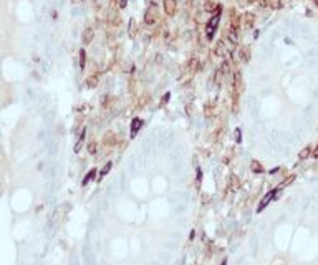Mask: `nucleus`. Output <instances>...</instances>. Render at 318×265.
I'll return each instance as SVG.
<instances>
[{"label":"nucleus","mask_w":318,"mask_h":265,"mask_svg":"<svg viewBox=\"0 0 318 265\" xmlns=\"http://www.w3.org/2000/svg\"><path fill=\"white\" fill-rule=\"evenodd\" d=\"M159 18V10H157V5L156 3H151V5L146 9V13H144V23L148 27H153L154 23L157 22Z\"/></svg>","instance_id":"1"},{"label":"nucleus","mask_w":318,"mask_h":265,"mask_svg":"<svg viewBox=\"0 0 318 265\" xmlns=\"http://www.w3.org/2000/svg\"><path fill=\"white\" fill-rule=\"evenodd\" d=\"M219 20H221V7L217 9V12L214 13V17H212L209 22H207V25H206V35H207V38H209V40H212V36H214L215 30H217Z\"/></svg>","instance_id":"2"},{"label":"nucleus","mask_w":318,"mask_h":265,"mask_svg":"<svg viewBox=\"0 0 318 265\" xmlns=\"http://www.w3.org/2000/svg\"><path fill=\"white\" fill-rule=\"evenodd\" d=\"M162 7H164V12L169 15V17L176 15V12H177V2L176 0H162Z\"/></svg>","instance_id":"3"},{"label":"nucleus","mask_w":318,"mask_h":265,"mask_svg":"<svg viewBox=\"0 0 318 265\" xmlns=\"http://www.w3.org/2000/svg\"><path fill=\"white\" fill-rule=\"evenodd\" d=\"M225 38H227V43H230L232 47H235V45H239V30L237 28H229V32H227V35H225Z\"/></svg>","instance_id":"4"},{"label":"nucleus","mask_w":318,"mask_h":265,"mask_svg":"<svg viewBox=\"0 0 318 265\" xmlns=\"http://www.w3.org/2000/svg\"><path fill=\"white\" fill-rule=\"evenodd\" d=\"M93 38H95V28L93 27H86L83 30V36H81V42L85 45H89L93 42Z\"/></svg>","instance_id":"5"},{"label":"nucleus","mask_w":318,"mask_h":265,"mask_svg":"<svg viewBox=\"0 0 318 265\" xmlns=\"http://www.w3.org/2000/svg\"><path fill=\"white\" fill-rule=\"evenodd\" d=\"M237 51H239V62L247 63L250 60V48L248 47H240L237 48Z\"/></svg>","instance_id":"6"},{"label":"nucleus","mask_w":318,"mask_h":265,"mask_svg":"<svg viewBox=\"0 0 318 265\" xmlns=\"http://www.w3.org/2000/svg\"><path fill=\"white\" fill-rule=\"evenodd\" d=\"M225 53H227V50H225V43H224V40H219V42L215 43L214 55H215V56H221V58H224V56H225Z\"/></svg>","instance_id":"7"},{"label":"nucleus","mask_w":318,"mask_h":265,"mask_svg":"<svg viewBox=\"0 0 318 265\" xmlns=\"http://www.w3.org/2000/svg\"><path fill=\"white\" fill-rule=\"evenodd\" d=\"M277 192H278L277 189H275V191H270V192H268L267 195H265V199H263V201L260 202V206H259V209H257V210H259V212H262V210H263V207L267 206V204H268V202L272 201V199L275 197V194H277Z\"/></svg>","instance_id":"8"},{"label":"nucleus","mask_w":318,"mask_h":265,"mask_svg":"<svg viewBox=\"0 0 318 265\" xmlns=\"http://www.w3.org/2000/svg\"><path fill=\"white\" fill-rule=\"evenodd\" d=\"M98 81H100V73H95L86 80V86L88 88H96L98 86Z\"/></svg>","instance_id":"9"},{"label":"nucleus","mask_w":318,"mask_h":265,"mask_svg":"<svg viewBox=\"0 0 318 265\" xmlns=\"http://www.w3.org/2000/svg\"><path fill=\"white\" fill-rule=\"evenodd\" d=\"M217 9H219V5L214 2V0H207V2L204 3V10L209 12V13H212V12L215 13V12H217Z\"/></svg>","instance_id":"10"},{"label":"nucleus","mask_w":318,"mask_h":265,"mask_svg":"<svg viewBox=\"0 0 318 265\" xmlns=\"http://www.w3.org/2000/svg\"><path fill=\"white\" fill-rule=\"evenodd\" d=\"M136 33H138V25H136V20L131 18V20H129V23H128V35L133 38V36H136Z\"/></svg>","instance_id":"11"},{"label":"nucleus","mask_w":318,"mask_h":265,"mask_svg":"<svg viewBox=\"0 0 318 265\" xmlns=\"http://www.w3.org/2000/svg\"><path fill=\"white\" fill-rule=\"evenodd\" d=\"M141 126H142V121L139 119V118H134L133 123H131V136H136V133L139 131Z\"/></svg>","instance_id":"12"},{"label":"nucleus","mask_w":318,"mask_h":265,"mask_svg":"<svg viewBox=\"0 0 318 265\" xmlns=\"http://www.w3.org/2000/svg\"><path fill=\"white\" fill-rule=\"evenodd\" d=\"M242 20H245V27L250 28V27H254V23H255V15L254 13H245L242 17Z\"/></svg>","instance_id":"13"},{"label":"nucleus","mask_w":318,"mask_h":265,"mask_svg":"<svg viewBox=\"0 0 318 265\" xmlns=\"http://www.w3.org/2000/svg\"><path fill=\"white\" fill-rule=\"evenodd\" d=\"M115 141H116V134L113 131H108L104 134V144H113Z\"/></svg>","instance_id":"14"},{"label":"nucleus","mask_w":318,"mask_h":265,"mask_svg":"<svg viewBox=\"0 0 318 265\" xmlns=\"http://www.w3.org/2000/svg\"><path fill=\"white\" fill-rule=\"evenodd\" d=\"M78 56H80V58H78V60H80V68H81V70H83V68H85V62H86V53H85V50H83V48H81V50H80Z\"/></svg>","instance_id":"15"},{"label":"nucleus","mask_w":318,"mask_h":265,"mask_svg":"<svg viewBox=\"0 0 318 265\" xmlns=\"http://www.w3.org/2000/svg\"><path fill=\"white\" fill-rule=\"evenodd\" d=\"M221 70H222V73L225 76H229V73H230V65H229V62H222V65H221Z\"/></svg>","instance_id":"16"},{"label":"nucleus","mask_w":318,"mask_h":265,"mask_svg":"<svg viewBox=\"0 0 318 265\" xmlns=\"http://www.w3.org/2000/svg\"><path fill=\"white\" fill-rule=\"evenodd\" d=\"M268 7L274 9V10L280 9V7H282V0H268Z\"/></svg>","instance_id":"17"},{"label":"nucleus","mask_w":318,"mask_h":265,"mask_svg":"<svg viewBox=\"0 0 318 265\" xmlns=\"http://www.w3.org/2000/svg\"><path fill=\"white\" fill-rule=\"evenodd\" d=\"M95 174H96V169H91V171H89V172L86 174V176H85V179H83V186H85V184H88V182L91 181L93 177H95Z\"/></svg>","instance_id":"18"},{"label":"nucleus","mask_w":318,"mask_h":265,"mask_svg":"<svg viewBox=\"0 0 318 265\" xmlns=\"http://www.w3.org/2000/svg\"><path fill=\"white\" fill-rule=\"evenodd\" d=\"M250 168H252V171H254V172H263L262 166H260L257 161H252V162H250Z\"/></svg>","instance_id":"19"},{"label":"nucleus","mask_w":318,"mask_h":265,"mask_svg":"<svg viewBox=\"0 0 318 265\" xmlns=\"http://www.w3.org/2000/svg\"><path fill=\"white\" fill-rule=\"evenodd\" d=\"M109 169H111V162H108V164H106L104 168L101 169V172H100V177H103V176H106V174L109 172Z\"/></svg>","instance_id":"20"},{"label":"nucleus","mask_w":318,"mask_h":265,"mask_svg":"<svg viewBox=\"0 0 318 265\" xmlns=\"http://www.w3.org/2000/svg\"><path fill=\"white\" fill-rule=\"evenodd\" d=\"M88 153H89V154H95V153H96V142H95V141H91V142L88 144Z\"/></svg>","instance_id":"21"},{"label":"nucleus","mask_w":318,"mask_h":265,"mask_svg":"<svg viewBox=\"0 0 318 265\" xmlns=\"http://www.w3.org/2000/svg\"><path fill=\"white\" fill-rule=\"evenodd\" d=\"M310 156V148H305V149H301L300 151V159H305V157H308Z\"/></svg>","instance_id":"22"},{"label":"nucleus","mask_w":318,"mask_h":265,"mask_svg":"<svg viewBox=\"0 0 318 265\" xmlns=\"http://www.w3.org/2000/svg\"><path fill=\"white\" fill-rule=\"evenodd\" d=\"M235 141L237 142L242 141V131H240V129H235Z\"/></svg>","instance_id":"23"},{"label":"nucleus","mask_w":318,"mask_h":265,"mask_svg":"<svg viewBox=\"0 0 318 265\" xmlns=\"http://www.w3.org/2000/svg\"><path fill=\"white\" fill-rule=\"evenodd\" d=\"M128 5V0H119V9H126Z\"/></svg>","instance_id":"24"},{"label":"nucleus","mask_w":318,"mask_h":265,"mask_svg":"<svg viewBox=\"0 0 318 265\" xmlns=\"http://www.w3.org/2000/svg\"><path fill=\"white\" fill-rule=\"evenodd\" d=\"M81 142H83V141H78V142L75 144V153H80V149H81Z\"/></svg>","instance_id":"25"},{"label":"nucleus","mask_w":318,"mask_h":265,"mask_svg":"<svg viewBox=\"0 0 318 265\" xmlns=\"http://www.w3.org/2000/svg\"><path fill=\"white\" fill-rule=\"evenodd\" d=\"M168 100H169V93H166V95L162 96V104H166V103H168Z\"/></svg>","instance_id":"26"},{"label":"nucleus","mask_w":318,"mask_h":265,"mask_svg":"<svg viewBox=\"0 0 318 265\" xmlns=\"http://www.w3.org/2000/svg\"><path fill=\"white\" fill-rule=\"evenodd\" d=\"M156 62H157V63L162 62V56H161V55H156Z\"/></svg>","instance_id":"27"},{"label":"nucleus","mask_w":318,"mask_h":265,"mask_svg":"<svg viewBox=\"0 0 318 265\" xmlns=\"http://www.w3.org/2000/svg\"><path fill=\"white\" fill-rule=\"evenodd\" d=\"M313 156H315V157H318V148L315 149V153H313Z\"/></svg>","instance_id":"28"},{"label":"nucleus","mask_w":318,"mask_h":265,"mask_svg":"<svg viewBox=\"0 0 318 265\" xmlns=\"http://www.w3.org/2000/svg\"><path fill=\"white\" fill-rule=\"evenodd\" d=\"M313 2H315V5H316V7H318V0H313Z\"/></svg>","instance_id":"29"}]
</instances>
